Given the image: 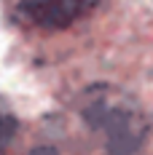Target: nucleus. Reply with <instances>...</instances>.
Instances as JSON below:
<instances>
[{"mask_svg":"<svg viewBox=\"0 0 153 155\" xmlns=\"http://www.w3.org/2000/svg\"><path fill=\"white\" fill-rule=\"evenodd\" d=\"M14 137H16V118H14V112L0 102V155L8 153Z\"/></svg>","mask_w":153,"mask_h":155,"instance_id":"obj_3","label":"nucleus"},{"mask_svg":"<svg viewBox=\"0 0 153 155\" xmlns=\"http://www.w3.org/2000/svg\"><path fill=\"white\" fill-rule=\"evenodd\" d=\"M89 110H92L89 112L92 123L105 131L107 144L118 155L129 153V150H134L140 144V139H142V126H140L134 110L123 107L118 102H107V99L94 102Z\"/></svg>","mask_w":153,"mask_h":155,"instance_id":"obj_1","label":"nucleus"},{"mask_svg":"<svg viewBox=\"0 0 153 155\" xmlns=\"http://www.w3.org/2000/svg\"><path fill=\"white\" fill-rule=\"evenodd\" d=\"M97 3L99 0H19V8L35 27L64 30L83 19Z\"/></svg>","mask_w":153,"mask_h":155,"instance_id":"obj_2","label":"nucleus"},{"mask_svg":"<svg viewBox=\"0 0 153 155\" xmlns=\"http://www.w3.org/2000/svg\"><path fill=\"white\" fill-rule=\"evenodd\" d=\"M32 155H57V153H54V150H35Z\"/></svg>","mask_w":153,"mask_h":155,"instance_id":"obj_4","label":"nucleus"}]
</instances>
